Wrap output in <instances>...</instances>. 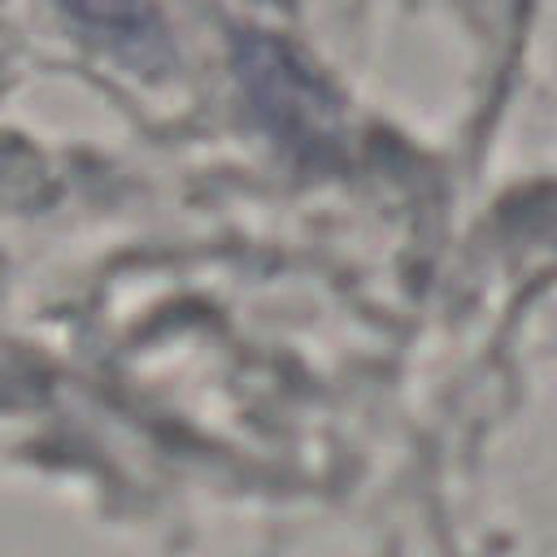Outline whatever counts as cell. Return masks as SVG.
I'll list each match as a JSON object with an SVG mask.
<instances>
[{"label": "cell", "mask_w": 557, "mask_h": 557, "mask_svg": "<svg viewBox=\"0 0 557 557\" xmlns=\"http://www.w3.org/2000/svg\"><path fill=\"white\" fill-rule=\"evenodd\" d=\"M231 57L239 87L252 100V113L283 148L305 157H326L331 148H339V96L287 39L270 30H239Z\"/></svg>", "instance_id": "6da1fadb"}, {"label": "cell", "mask_w": 557, "mask_h": 557, "mask_svg": "<svg viewBox=\"0 0 557 557\" xmlns=\"http://www.w3.org/2000/svg\"><path fill=\"white\" fill-rule=\"evenodd\" d=\"M57 9L83 30H96L113 44L152 48L165 39V17L157 0H57Z\"/></svg>", "instance_id": "7a4b0ae2"}, {"label": "cell", "mask_w": 557, "mask_h": 557, "mask_svg": "<svg viewBox=\"0 0 557 557\" xmlns=\"http://www.w3.org/2000/svg\"><path fill=\"white\" fill-rule=\"evenodd\" d=\"M274 4H287V0H274Z\"/></svg>", "instance_id": "3957f363"}]
</instances>
